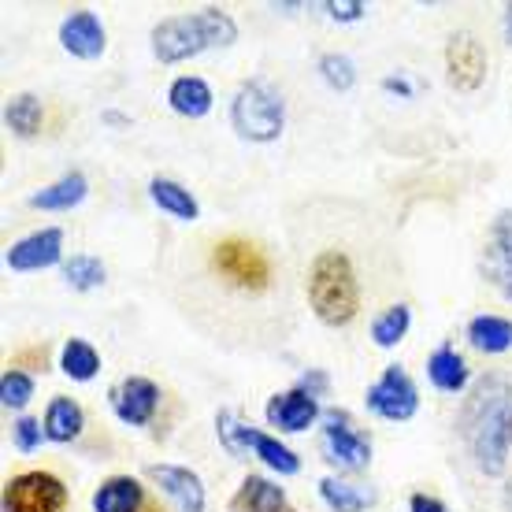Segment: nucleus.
Segmentation results:
<instances>
[{
	"label": "nucleus",
	"instance_id": "f257e3e1",
	"mask_svg": "<svg viewBox=\"0 0 512 512\" xmlns=\"http://www.w3.org/2000/svg\"><path fill=\"white\" fill-rule=\"evenodd\" d=\"M461 438L483 475H505L512 453V383L490 372L472 386L461 405Z\"/></svg>",
	"mask_w": 512,
	"mask_h": 512
},
{
	"label": "nucleus",
	"instance_id": "f03ea898",
	"mask_svg": "<svg viewBox=\"0 0 512 512\" xmlns=\"http://www.w3.org/2000/svg\"><path fill=\"white\" fill-rule=\"evenodd\" d=\"M234 41H238V23L223 8L171 15L153 26V52L160 64H182L208 49H231Z\"/></svg>",
	"mask_w": 512,
	"mask_h": 512
},
{
	"label": "nucleus",
	"instance_id": "7ed1b4c3",
	"mask_svg": "<svg viewBox=\"0 0 512 512\" xmlns=\"http://www.w3.org/2000/svg\"><path fill=\"white\" fill-rule=\"evenodd\" d=\"M308 305L327 327H346L360 312L357 271L342 249H323L308 268Z\"/></svg>",
	"mask_w": 512,
	"mask_h": 512
},
{
	"label": "nucleus",
	"instance_id": "20e7f679",
	"mask_svg": "<svg viewBox=\"0 0 512 512\" xmlns=\"http://www.w3.org/2000/svg\"><path fill=\"white\" fill-rule=\"evenodd\" d=\"M231 123L245 141H256V145L279 141L282 127H286V101H282V93L271 82L249 78L234 93Z\"/></svg>",
	"mask_w": 512,
	"mask_h": 512
},
{
	"label": "nucleus",
	"instance_id": "39448f33",
	"mask_svg": "<svg viewBox=\"0 0 512 512\" xmlns=\"http://www.w3.org/2000/svg\"><path fill=\"white\" fill-rule=\"evenodd\" d=\"M320 449H323V461L346 475L364 472V468L372 464V435H368L346 409L323 412Z\"/></svg>",
	"mask_w": 512,
	"mask_h": 512
},
{
	"label": "nucleus",
	"instance_id": "423d86ee",
	"mask_svg": "<svg viewBox=\"0 0 512 512\" xmlns=\"http://www.w3.org/2000/svg\"><path fill=\"white\" fill-rule=\"evenodd\" d=\"M212 268L231 282V286L249 290V294L268 290V282H271L268 253H264L256 242H245V238H227V242H219L216 253H212Z\"/></svg>",
	"mask_w": 512,
	"mask_h": 512
},
{
	"label": "nucleus",
	"instance_id": "0eeeda50",
	"mask_svg": "<svg viewBox=\"0 0 512 512\" xmlns=\"http://www.w3.org/2000/svg\"><path fill=\"white\" fill-rule=\"evenodd\" d=\"M67 487L52 472H23L4 483L0 512H67Z\"/></svg>",
	"mask_w": 512,
	"mask_h": 512
},
{
	"label": "nucleus",
	"instance_id": "6e6552de",
	"mask_svg": "<svg viewBox=\"0 0 512 512\" xmlns=\"http://www.w3.org/2000/svg\"><path fill=\"white\" fill-rule=\"evenodd\" d=\"M368 409L390 423H405L420 409V390L401 364H390L372 386H368Z\"/></svg>",
	"mask_w": 512,
	"mask_h": 512
},
{
	"label": "nucleus",
	"instance_id": "1a4fd4ad",
	"mask_svg": "<svg viewBox=\"0 0 512 512\" xmlns=\"http://www.w3.org/2000/svg\"><path fill=\"white\" fill-rule=\"evenodd\" d=\"M449 86L461 93H475L487 82V49L475 34H453L446 41Z\"/></svg>",
	"mask_w": 512,
	"mask_h": 512
},
{
	"label": "nucleus",
	"instance_id": "9d476101",
	"mask_svg": "<svg viewBox=\"0 0 512 512\" xmlns=\"http://www.w3.org/2000/svg\"><path fill=\"white\" fill-rule=\"evenodd\" d=\"M483 275L505 301H512V212H501L483 245Z\"/></svg>",
	"mask_w": 512,
	"mask_h": 512
},
{
	"label": "nucleus",
	"instance_id": "9b49d317",
	"mask_svg": "<svg viewBox=\"0 0 512 512\" xmlns=\"http://www.w3.org/2000/svg\"><path fill=\"white\" fill-rule=\"evenodd\" d=\"M108 397H112L116 416L123 423H130V427H145L156 416V409H160V386L153 379H145V375L123 379L119 386H112Z\"/></svg>",
	"mask_w": 512,
	"mask_h": 512
},
{
	"label": "nucleus",
	"instance_id": "f8f14e48",
	"mask_svg": "<svg viewBox=\"0 0 512 512\" xmlns=\"http://www.w3.org/2000/svg\"><path fill=\"white\" fill-rule=\"evenodd\" d=\"M60 260H64V231L60 227H45V231L26 234L4 256V264L12 271H41L60 264Z\"/></svg>",
	"mask_w": 512,
	"mask_h": 512
},
{
	"label": "nucleus",
	"instance_id": "ddd939ff",
	"mask_svg": "<svg viewBox=\"0 0 512 512\" xmlns=\"http://www.w3.org/2000/svg\"><path fill=\"white\" fill-rule=\"evenodd\" d=\"M145 475L175 501L179 512H205V483L197 472L182 468V464H149Z\"/></svg>",
	"mask_w": 512,
	"mask_h": 512
},
{
	"label": "nucleus",
	"instance_id": "4468645a",
	"mask_svg": "<svg viewBox=\"0 0 512 512\" xmlns=\"http://www.w3.org/2000/svg\"><path fill=\"white\" fill-rule=\"evenodd\" d=\"M264 416H268L271 427H279V431H286V435H297V431H308L323 412H320L316 394H308V390L294 386V390H286V394L271 397Z\"/></svg>",
	"mask_w": 512,
	"mask_h": 512
},
{
	"label": "nucleus",
	"instance_id": "2eb2a0df",
	"mask_svg": "<svg viewBox=\"0 0 512 512\" xmlns=\"http://www.w3.org/2000/svg\"><path fill=\"white\" fill-rule=\"evenodd\" d=\"M60 45H64L71 56L78 60H97L108 45V34H104V23L93 12L78 8L60 23Z\"/></svg>",
	"mask_w": 512,
	"mask_h": 512
},
{
	"label": "nucleus",
	"instance_id": "dca6fc26",
	"mask_svg": "<svg viewBox=\"0 0 512 512\" xmlns=\"http://www.w3.org/2000/svg\"><path fill=\"white\" fill-rule=\"evenodd\" d=\"M231 512H297L279 483L264 475H245L238 494L231 498Z\"/></svg>",
	"mask_w": 512,
	"mask_h": 512
},
{
	"label": "nucleus",
	"instance_id": "f3484780",
	"mask_svg": "<svg viewBox=\"0 0 512 512\" xmlns=\"http://www.w3.org/2000/svg\"><path fill=\"white\" fill-rule=\"evenodd\" d=\"M93 509L97 512H149L145 490L134 475H112L104 479L97 494H93Z\"/></svg>",
	"mask_w": 512,
	"mask_h": 512
},
{
	"label": "nucleus",
	"instance_id": "a211bd4d",
	"mask_svg": "<svg viewBox=\"0 0 512 512\" xmlns=\"http://www.w3.org/2000/svg\"><path fill=\"white\" fill-rule=\"evenodd\" d=\"M212 86H208L205 78L197 75H182L171 82V90H167V104L186 119H201L212 112Z\"/></svg>",
	"mask_w": 512,
	"mask_h": 512
},
{
	"label": "nucleus",
	"instance_id": "6ab92c4d",
	"mask_svg": "<svg viewBox=\"0 0 512 512\" xmlns=\"http://www.w3.org/2000/svg\"><path fill=\"white\" fill-rule=\"evenodd\" d=\"M90 193V182L82 171H67L64 179H56L52 186L38 190L30 197V208H41V212H71V208Z\"/></svg>",
	"mask_w": 512,
	"mask_h": 512
},
{
	"label": "nucleus",
	"instance_id": "aec40b11",
	"mask_svg": "<svg viewBox=\"0 0 512 512\" xmlns=\"http://www.w3.org/2000/svg\"><path fill=\"white\" fill-rule=\"evenodd\" d=\"M320 498L334 512H364L375 505V490L357 483V479H342V475H327L320 483Z\"/></svg>",
	"mask_w": 512,
	"mask_h": 512
},
{
	"label": "nucleus",
	"instance_id": "412c9836",
	"mask_svg": "<svg viewBox=\"0 0 512 512\" xmlns=\"http://www.w3.org/2000/svg\"><path fill=\"white\" fill-rule=\"evenodd\" d=\"M41 423H45V438H52V442H75L86 427V412L75 397H52Z\"/></svg>",
	"mask_w": 512,
	"mask_h": 512
},
{
	"label": "nucleus",
	"instance_id": "4be33fe9",
	"mask_svg": "<svg viewBox=\"0 0 512 512\" xmlns=\"http://www.w3.org/2000/svg\"><path fill=\"white\" fill-rule=\"evenodd\" d=\"M427 379L442 390V394H461L468 386V364L453 346H442L427 357Z\"/></svg>",
	"mask_w": 512,
	"mask_h": 512
},
{
	"label": "nucleus",
	"instance_id": "5701e85b",
	"mask_svg": "<svg viewBox=\"0 0 512 512\" xmlns=\"http://www.w3.org/2000/svg\"><path fill=\"white\" fill-rule=\"evenodd\" d=\"M149 197H153L156 208H164L167 216H175V219H186V223H193V219L201 216L197 197H193L186 186H179L175 179H153V182H149Z\"/></svg>",
	"mask_w": 512,
	"mask_h": 512
},
{
	"label": "nucleus",
	"instance_id": "b1692460",
	"mask_svg": "<svg viewBox=\"0 0 512 512\" xmlns=\"http://www.w3.org/2000/svg\"><path fill=\"white\" fill-rule=\"evenodd\" d=\"M468 342H472L479 353H509L512 349V320L505 316H475L468 323Z\"/></svg>",
	"mask_w": 512,
	"mask_h": 512
},
{
	"label": "nucleus",
	"instance_id": "393cba45",
	"mask_svg": "<svg viewBox=\"0 0 512 512\" xmlns=\"http://www.w3.org/2000/svg\"><path fill=\"white\" fill-rule=\"evenodd\" d=\"M249 457H260L271 472H279V475H297V472H301V457H297L294 449L282 446L279 438L256 431V427H253V435H249Z\"/></svg>",
	"mask_w": 512,
	"mask_h": 512
},
{
	"label": "nucleus",
	"instance_id": "a878e982",
	"mask_svg": "<svg viewBox=\"0 0 512 512\" xmlns=\"http://www.w3.org/2000/svg\"><path fill=\"white\" fill-rule=\"evenodd\" d=\"M41 119H45V108H41V101L34 93H15L12 101H8V108H4V123L19 138H34L41 130Z\"/></svg>",
	"mask_w": 512,
	"mask_h": 512
},
{
	"label": "nucleus",
	"instance_id": "bb28decb",
	"mask_svg": "<svg viewBox=\"0 0 512 512\" xmlns=\"http://www.w3.org/2000/svg\"><path fill=\"white\" fill-rule=\"evenodd\" d=\"M60 368H64V375H71L75 383H90L93 375L101 372V357H97V349H93L90 342L67 338L64 349H60Z\"/></svg>",
	"mask_w": 512,
	"mask_h": 512
},
{
	"label": "nucleus",
	"instance_id": "cd10ccee",
	"mask_svg": "<svg viewBox=\"0 0 512 512\" xmlns=\"http://www.w3.org/2000/svg\"><path fill=\"white\" fill-rule=\"evenodd\" d=\"M409 327H412L409 305H390L372 320V342L379 349H394L397 342L409 334Z\"/></svg>",
	"mask_w": 512,
	"mask_h": 512
},
{
	"label": "nucleus",
	"instance_id": "c85d7f7f",
	"mask_svg": "<svg viewBox=\"0 0 512 512\" xmlns=\"http://www.w3.org/2000/svg\"><path fill=\"white\" fill-rule=\"evenodd\" d=\"M216 435L231 457H238V461L249 457V435H253V427H249L234 409H223L216 416Z\"/></svg>",
	"mask_w": 512,
	"mask_h": 512
},
{
	"label": "nucleus",
	"instance_id": "c756f323",
	"mask_svg": "<svg viewBox=\"0 0 512 512\" xmlns=\"http://www.w3.org/2000/svg\"><path fill=\"white\" fill-rule=\"evenodd\" d=\"M104 264L97 260V256H90V253H78V256H71L64 264V279H67V286L71 290H97V286H104Z\"/></svg>",
	"mask_w": 512,
	"mask_h": 512
},
{
	"label": "nucleus",
	"instance_id": "7c9ffc66",
	"mask_svg": "<svg viewBox=\"0 0 512 512\" xmlns=\"http://www.w3.org/2000/svg\"><path fill=\"white\" fill-rule=\"evenodd\" d=\"M320 75L331 90L346 93V90H353V82H357V64H353L349 56H342V52H323Z\"/></svg>",
	"mask_w": 512,
	"mask_h": 512
},
{
	"label": "nucleus",
	"instance_id": "2f4dec72",
	"mask_svg": "<svg viewBox=\"0 0 512 512\" xmlns=\"http://www.w3.org/2000/svg\"><path fill=\"white\" fill-rule=\"evenodd\" d=\"M30 397H34V379L19 372V368H8L4 379H0V405L4 409H26Z\"/></svg>",
	"mask_w": 512,
	"mask_h": 512
},
{
	"label": "nucleus",
	"instance_id": "473e14b6",
	"mask_svg": "<svg viewBox=\"0 0 512 512\" xmlns=\"http://www.w3.org/2000/svg\"><path fill=\"white\" fill-rule=\"evenodd\" d=\"M12 438H15V449H19V453H34V449L41 446V438H45V423L23 416V420L12 427Z\"/></svg>",
	"mask_w": 512,
	"mask_h": 512
},
{
	"label": "nucleus",
	"instance_id": "72a5a7b5",
	"mask_svg": "<svg viewBox=\"0 0 512 512\" xmlns=\"http://www.w3.org/2000/svg\"><path fill=\"white\" fill-rule=\"evenodd\" d=\"M323 8H327V15L338 19V23H357V19H364V12H368L364 0H327Z\"/></svg>",
	"mask_w": 512,
	"mask_h": 512
},
{
	"label": "nucleus",
	"instance_id": "f704fd0d",
	"mask_svg": "<svg viewBox=\"0 0 512 512\" xmlns=\"http://www.w3.org/2000/svg\"><path fill=\"white\" fill-rule=\"evenodd\" d=\"M409 512H446V505L431 494H412L409 498Z\"/></svg>",
	"mask_w": 512,
	"mask_h": 512
},
{
	"label": "nucleus",
	"instance_id": "c9c22d12",
	"mask_svg": "<svg viewBox=\"0 0 512 512\" xmlns=\"http://www.w3.org/2000/svg\"><path fill=\"white\" fill-rule=\"evenodd\" d=\"M383 90L386 93H397V97H412V86L405 75H386L383 78Z\"/></svg>",
	"mask_w": 512,
	"mask_h": 512
},
{
	"label": "nucleus",
	"instance_id": "e433bc0d",
	"mask_svg": "<svg viewBox=\"0 0 512 512\" xmlns=\"http://www.w3.org/2000/svg\"><path fill=\"white\" fill-rule=\"evenodd\" d=\"M297 386H301V390H308V394L320 397L323 390H327V375H323V372H308V375H301V383H297Z\"/></svg>",
	"mask_w": 512,
	"mask_h": 512
},
{
	"label": "nucleus",
	"instance_id": "4c0bfd02",
	"mask_svg": "<svg viewBox=\"0 0 512 512\" xmlns=\"http://www.w3.org/2000/svg\"><path fill=\"white\" fill-rule=\"evenodd\" d=\"M505 41H512V4H505Z\"/></svg>",
	"mask_w": 512,
	"mask_h": 512
},
{
	"label": "nucleus",
	"instance_id": "58836bf2",
	"mask_svg": "<svg viewBox=\"0 0 512 512\" xmlns=\"http://www.w3.org/2000/svg\"><path fill=\"white\" fill-rule=\"evenodd\" d=\"M509 505H512V487H509Z\"/></svg>",
	"mask_w": 512,
	"mask_h": 512
}]
</instances>
